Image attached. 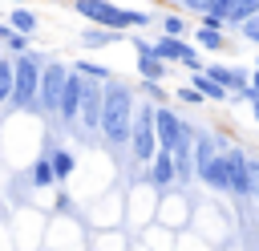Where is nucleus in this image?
I'll return each instance as SVG.
<instances>
[{
  "label": "nucleus",
  "instance_id": "obj_7",
  "mask_svg": "<svg viewBox=\"0 0 259 251\" xmlns=\"http://www.w3.org/2000/svg\"><path fill=\"white\" fill-rule=\"evenodd\" d=\"M210 81H219L231 97H243V101H251V73H243L239 65H219V61H206V69H202Z\"/></svg>",
  "mask_w": 259,
  "mask_h": 251
},
{
  "label": "nucleus",
  "instance_id": "obj_12",
  "mask_svg": "<svg viewBox=\"0 0 259 251\" xmlns=\"http://www.w3.org/2000/svg\"><path fill=\"white\" fill-rule=\"evenodd\" d=\"M166 69H170V65L154 53V45H150V40H138V73H142V81H162Z\"/></svg>",
  "mask_w": 259,
  "mask_h": 251
},
{
  "label": "nucleus",
  "instance_id": "obj_1",
  "mask_svg": "<svg viewBox=\"0 0 259 251\" xmlns=\"http://www.w3.org/2000/svg\"><path fill=\"white\" fill-rule=\"evenodd\" d=\"M134 113H138L134 85L109 77V81H105V105H101V138H105L109 146H130Z\"/></svg>",
  "mask_w": 259,
  "mask_h": 251
},
{
  "label": "nucleus",
  "instance_id": "obj_17",
  "mask_svg": "<svg viewBox=\"0 0 259 251\" xmlns=\"http://www.w3.org/2000/svg\"><path fill=\"white\" fill-rule=\"evenodd\" d=\"M190 85L202 93V101H227V97H231V93H227L219 81H210L206 73H190Z\"/></svg>",
  "mask_w": 259,
  "mask_h": 251
},
{
  "label": "nucleus",
  "instance_id": "obj_3",
  "mask_svg": "<svg viewBox=\"0 0 259 251\" xmlns=\"http://www.w3.org/2000/svg\"><path fill=\"white\" fill-rule=\"evenodd\" d=\"M130 154L142 166L154 162V154H158V105H138L134 130H130Z\"/></svg>",
  "mask_w": 259,
  "mask_h": 251
},
{
  "label": "nucleus",
  "instance_id": "obj_4",
  "mask_svg": "<svg viewBox=\"0 0 259 251\" xmlns=\"http://www.w3.org/2000/svg\"><path fill=\"white\" fill-rule=\"evenodd\" d=\"M73 8H77V16H85L89 24L109 28V32H121V36L134 28V8H121V4H113V0H73Z\"/></svg>",
  "mask_w": 259,
  "mask_h": 251
},
{
  "label": "nucleus",
  "instance_id": "obj_29",
  "mask_svg": "<svg viewBox=\"0 0 259 251\" xmlns=\"http://www.w3.org/2000/svg\"><path fill=\"white\" fill-rule=\"evenodd\" d=\"M259 97V69H251V101Z\"/></svg>",
  "mask_w": 259,
  "mask_h": 251
},
{
  "label": "nucleus",
  "instance_id": "obj_25",
  "mask_svg": "<svg viewBox=\"0 0 259 251\" xmlns=\"http://www.w3.org/2000/svg\"><path fill=\"white\" fill-rule=\"evenodd\" d=\"M210 4H214V0H182V8H186V12H194L198 20H202V16L210 12Z\"/></svg>",
  "mask_w": 259,
  "mask_h": 251
},
{
  "label": "nucleus",
  "instance_id": "obj_16",
  "mask_svg": "<svg viewBox=\"0 0 259 251\" xmlns=\"http://www.w3.org/2000/svg\"><path fill=\"white\" fill-rule=\"evenodd\" d=\"M57 182V174H53V162H49V154L40 150V158L32 162V170H28V186H36V190H45V186H53Z\"/></svg>",
  "mask_w": 259,
  "mask_h": 251
},
{
  "label": "nucleus",
  "instance_id": "obj_6",
  "mask_svg": "<svg viewBox=\"0 0 259 251\" xmlns=\"http://www.w3.org/2000/svg\"><path fill=\"white\" fill-rule=\"evenodd\" d=\"M227 178H231V194L247 198L259 186V158L243 154V150H227Z\"/></svg>",
  "mask_w": 259,
  "mask_h": 251
},
{
  "label": "nucleus",
  "instance_id": "obj_2",
  "mask_svg": "<svg viewBox=\"0 0 259 251\" xmlns=\"http://www.w3.org/2000/svg\"><path fill=\"white\" fill-rule=\"evenodd\" d=\"M12 65H16V81H12V97H8V105H12V109H32V105H36V93H40L45 57L24 53V57H12Z\"/></svg>",
  "mask_w": 259,
  "mask_h": 251
},
{
  "label": "nucleus",
  "instance_id": "obj_30",
  "mask_svg": "<svg viewBox=\"0 0 259 251\" xmlns=\"http://www.w3.org/2000/svg\"><path fill=\"white\" fill-rule=\"evenodd\" d=\"M12 36V28H8V20H0V40H8Z\"/></svg>",
  "mask_w": 259,
  "mask_h": 251
},
{
  "label": "nucleus",
  "instance_id": "obj_5",
  "mask_svg": "<svg viewBox=\"0 0 259 251\" xmlns=\"http://www.w3.org/2000/svg\"><path fill=\"white\" fill-rule=\"evenodd\" d=\"M69 73H73V65L57 61V57H49V61H45V73H40V93H36V105H40L45 113H57V109H61V93H65Z\"/></svg>",
  "mask_w": 259,
  "mask_h": 251
},
{
  "label": "nucleus",
  "instance_id": "obj_26",
  "mask_svg": "<svg viewBox=\"0 0 259 251\" xmlns=\"http://www.w3.org/2000/svg\"><path fill=\"white\" fill-rule=\"evenodd\" d=\"M239 36H243V40H255V45H259V16H255V20H247V24H239Z\"/></svg>",
  "mask_w": 259,
  "mask_h": 251
},
{
  "label": "nucleus",
  "instance_id": "obj_14",
  "mask_svg": "<svg viewBox=\"0 0 259 251\" xmlns=\"http://www.w3.org/2000/svg\"><path fill=\"white\" fill-rule=\"evenodd\" d=\"M45 154H49V162H53V174H57V182H65V178L73 174V166H77V158H73L69 150H61L57 142H49V146H45Z\"/></svg>",
  "mask_w": 259,
  "mask_h": 251
},
{
  "label": "nucleus",
  "instance_id": "obj_35",
  "mask_svg": "<svg viewBox=\"0 0 259 251\" xmlns=\"http://www.w3.org/2000/svg\"><path fill=\"white\" fill-rule=\"evenodd\" d=\"M12 4H20V0H12Z\"/></svg>",
  "mask_w": 259,
  "mask_h": 251
},
{
  "label": "nucleus",
  "instance_id": "obj_21",
  "mask_svg": "<svg viewBox=\"0 0 259 251\" xmlns=\"http://www.w3.org/2000/svg\"><path fill=\"white\" fill-rule=\"evenodd\" d=\"M194 45L214 53V49H223V32H219V28H202V24H198V32H194Z\"/></svg>",
  "mask_w": 259,
  "mask_h": 251
},
{
  "label": "nucleus",
  "instance_id": "obj_20",
  "mask_svg": "<svg viewBox=\"0 0 259 251\" xmlns=\"http://www.w3.org/2000/svg\"><path fill=\"white\" fill-rule=\"evenodd\" d=\"M73 73H81V77H93V81H109V77H113V73H109L101 61H77V65H73Z\"/></svg>",
  "mask_w": 259,
  "mask_h": 251
},
{
  "label": "nucleus",
  "instance_id": "obj_28",
  "mask_svg": "<svg viewBox=\"0 0 259 251\" xmlns=\"http://www.w3.org/2000/svg\"><path fill=\"white\" fill-rule=\"evenodd\" d=\"M178 97H182V101H202V93H198L194 85H182V89H178Z\"/></svg>",
  "mask_w": 259,
  "mask_h": 251
},
{
  "label": "nucleus",
  "instance_id": "obj_13",
  "mask_svg": "<svg viewBox=\"0 0 259 251\" xmlns=\"http://www.w3.org/2000/svg\"><path fill=\"white\" fill-rule=\"evenodd\" d=\"M146 178H150L154 186H174V182H178V174H174V154L158 150V154H154V162L146 166Z\"/></svg>",
  "mask_w": 259,
  "mask_h": 251
},
{
  "label": "nucleus",
  "instance_id": "obj_31",
  "mask_svg": "<svg viewBox=\"0 0 259 251\" xmlns=\"http://www.w3.org/2000/svg\"><path fill=\"white\" fill-rule=\"evenodd\" d=\"M251 109H255V126H259V97H255V101H251Z\"/></svg>",
  "mask_w": 259,
  "mask_h": 251
},
{
  "label": "nucleus",
  "instance_id": "obj_15",
  "mask_svg": "<svg viewBox=\"0 0 259 251\" xmlns=\"http://www.w3.org/2000/svg\"><path fill=\"white\" fill-rule=\"evenodd\" d=\"M8 28L20 32V36H32V32H36V12L24 8V4H16V8L8 12Z\"/></svg>",
  "mask_w": 259,
  "mask_h": 251
},
{
  "label": "nucleus",
  "instance_id": "obj_8",
  "mask_svg": "<svg viewBox=\"0 0 259 251\" xmlns=\"http://www.w3.org/2000/svg\"><path fill=\"white\" fill-rule=\"evenodd\" d=\"M101 105H105V81L81 77V126L93 134H101Z\"/></svg>",
  "mask_w": 259,
  "mask_h": 251
},
{
  "label": "nucleus",
  "instance_id": "obj_18",
  "mask_svg": "<svg viewBox=\"0 0 259 251\" xmlns=\"http://www.w3.org/2000/svg\"><path fill=\"white\" fill-rule=\"evenodd\" d=\"M12 81H16V65H12V57L4 53V57H0V105H8V97H12Z\"/></svg>",
  "mask_w": 259,
  "mask_h": 251
},
{
  "label": "nucleus",
  "instance_id": "obj_24",
  "mask_svg": "<svg viewBox=\"0 0 259 251\" xmlns=\"http://www.w3.org/2000/svg\"><path fill=\"white\" fill-rule=\"evenodd\" d=\"M162 36H186V20L182 16H166L162 20Z\"/></svg>",
  "mask_w": 259,
  "mask_h": 251
},
{
  "label": "nucleus",
  "instance_id": "obj_10",
  "mask_svg": "<svg viewBox=\"0 0 259 251\" xmlns=\"http://www.w3.org/2000/svg\"><path fill=\"white\" fill-rule=\"evenodd\" d=\"M57 117H61L65 126H77V121H81V73H69L65 93H61V109H57Z\"/></svg>",
  "mask_w": 259,
  "mask_h": 251
},
{
  "label": "nucleus",
  "instance_id": "obj_27",
  "mask_svg": "<svg viewBox=\"0 0 259 251\" xmlns=\"http://www.w3.org/2000/svg\"><path fill=\"white\" fill-rule=\"evenodd\" d=\"M142 89H146V93H150V97H158V101H162V97H166V89H162V85H158V81H142Z\"/></svg>",
  "mask_w": 259,
  "mask_h": 251
},
{
  "label": "nucleus",
  "instance_id": "obj_19",
  "mask_svg": "<svg viewBox=\"0 0 259 251\" xmlns=\"http://www.w3.org/2000/svg\"><path fill=\"white\" fill-rule=\"evenodd\" d=\"M255 16H259V0H239L227 24H235V28H239V24H247V20H255Z\"/></svg>",
  "mask_w": 259,
  "mask_h": 251
},
{
  "label": "nucleus",
  "instance_id": "obj_23",
  "mask_svg": "<svg viewBox=\"0 0 259 251\" xmlns=\"http://www.w3.org/2000/svg\"><path fill=\"white\" fill-rule=\"evenodd\" d=\"M4 49H8V57H24V53H32V49H28V36H20V32H12V36L4 40Z\"/></svg>",
  "mask_w": 259,
  "mask_h": 251
},
{
  "label": "nucleus",
  "instance_id": "obj_22",
  "mask_svg": "<svg viewBox=\"0 0 259 251\" xmlns=\"http://www.w3.org/2000/svg\"><path fill=\"white\" fill-rule=\"evenodd\" d=\"M109 40H121V32H109V28H89L85 32V45H109Z\"/></svg>",
  "mask_w": 259,
  "mask_h": 251
},
{
  "label": "nucleus",
  "instance_id": "obj_9",
  "mask_svg": "<svg viewBox=\"0 0 259 251\" xmlns=\"http://www.w3.org/2000/svg\"><path fill=\"white\" fill-rule=\"evenodd\" d=\"M190 134V126L170 109V105H158V150H166V154H174L178 150V142Z\"/></svg>",
  "mask_w": 259,
  "mask_h": 251
},
{
  "label": "nucleus",
  "instance_id": "obj_32",
  "mask_svg": "<svg viewBox=\"0 0 259 251\" xmlns=\"http://www.w3.org/2000/svg\"><path fill=\"white\" fill-rule=\"evenodd\" d=\"M162 4H178V8H182V0H162Z\"/></svg>",
  "mask_w": 259,
  "mask_h": 251
},
{
  "label": "nucleus",
  "instance_id": "obj_11",
  "mask_svg": "<svg viewBox=\"0 0 259 251\" xmlns=\"http://www.w3.org/2000/svg\"><path fill=\"white\" fill-rule=\"evenodd\" d=\"M198 182H202L206 190H227V194H231V178H227V150H219L210 162H202V166H198Z\"/></svg>",
  "mask_w": 259,
  "mask_h": 251
},
{
  "label": "nucleus",
  "instance_id": "obj_33",
  "mask_svg": "<svg viewBox=\"0 0 259 251\" xmlns=\"http://www.w3.org/2000/svg\"><path fill=\"white\" fill-rule=\"evenodd\" d=\"M255 202H259V186H255Z\"/></svg>",
  "mask_w": 259,
  "mask_h": 251
},
{
  "label": "nucleus",
  "instance_id": "obj_34",
  "mask_svg": "<svg viewBox=\"0 0 259 251\" xmlns=\"http://www.w3.org/2000/svg\"><path fill=\"white\" fill-rule=\"evenodd\" d=\"M255 69H259V57H255Z\"/></svg>",
  "mask_w": 259,
  "mask_h": 251
}]
</instances>
